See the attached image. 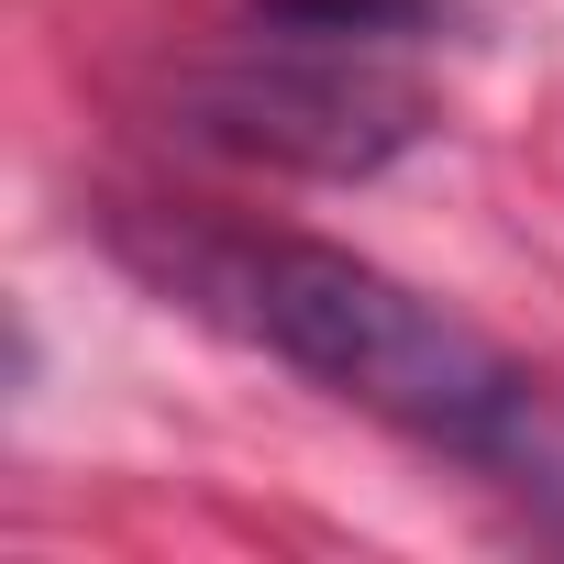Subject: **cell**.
<instances>
[{
    "mask_svg": "<svg viewBox=\"0 0 564 564\" xmlns=\"http://www.w3.org/2000/svg\"><path fill=\"white\" fill-rule=\"evenodd\" d=\"M122 254L166 300H188L199 322H232L265 355H289L300 377L377 410L388 432L465 454V465H498V476H520V465L542 476V388L476 322L399 289L388 265L311 243V232H210V221H122Z\"/></svg>",
    "mask_w": 564,
    "mask_h": 564,
    "instance_id": "obj_1",
    "label": "cell"
},
{
    "mask_svg": "<svg viewBox=\"0 0 564 564\" xmlns=\"http://www.w3.org/2000/svg\"><path fill=\"white\" fill-rule=\"evenodd\" d=\"M276 56L210 67L177 89L188 133L254 166H300V177H377L399 144L432 133V100L388 67H366V45H300V34H265Z\"/></svg>",
    "mask_w": 564,
    "mask_h": 564,
    "instance_id": "obj_2",
    "label": "cell"
},
{
    "mask_svg": "<svg viewBox=\"0 0 564 564\" xmlns=\"http://www.w3.org/2000/svg\"><path fill=\"white\" fill-rule=\"evenodd\" d=\"M254 23L300 45H399L443 23V0H254Z\"/></svg>",
    "mask_w": 564,
    "mask_h": 564,
    "instance_id": "obj_3",
    "label": "cell"
}]
</instances>
